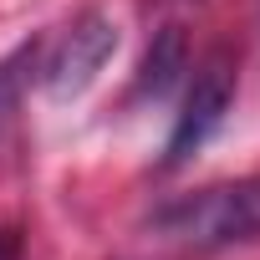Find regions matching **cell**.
Returning <instances> with one entry per match:
<instances>
[{
    "label": "cell",
    "mask_w": 260,
    "mask_h": 260,
    "mask_svg": "<svg viewBox=\"0 0 260 260\" xmlns=\"http://www.w3.org/2000/svg\"><path fill=\"white\" fill-rule=\"evenodd\" d=\"M184 72H189V41H184L179 26H164V31L148 41V51H143V67H138V77H133V97L158 102V97H169V92L179 87Z\"/></svg>",
    "instance_id": "obj_4"
},
{
    "label": "cell",
    "mask_w": 260,
    "mask_h": 260,
    "mask_svg": "<svg viewBox=\"0 0 260 260\" xmlns=\"http://www.w3.org/2000/svg\"><path fill=\"white\" fill-rule=\"evenodd\" d=\"M112 51H117V21H112L107 11L92 6V11L72 16L67 31L51 41V51H46V61H41V82H46V92H51L56 102L87 92V87L97 82V72L107 67Z\"/></svg>",
    "instance_id": "obj_2"
},
{
    "label": "cell",
    "mask_w": 260,
    "mask_h": 260,
    "mask_svg": "<svg viewBox=\"0 0 260 260\" xmlns=\"http://www.w3.org/2000/svg\"><path fill=\"white\" fill-rule=\"evenodd\" d=\"M153 230L184 250H230L260 240V179L209 184L153 214Z\"/></svg>",
    "instance_id": "obj_1"
},
{
    "label": "cell",
    "mask_w": 260,
    "mask_h": 260,
    "mask_svg": "<svg viewBox=\"0 0 260 260\" xmlns=\"http://www.w3.org/2000/svg\"><path fill=\"white\" fill-rule=\"evenodd\" d=\"M230 102H235V61H230L224 51H214V56L199 61V72H194V82H189V92H184V107H179V117H174V133H169V148H164V169L189 164V158L219 133Z\"/></svg>",
    "instance_id": "obj_3"
},
{
    "label": "cell",
    "mask_w": 260,
    "mask_h": 260,
    "mask_svg": "<svg viewBox=\"0 0 260 260\" xmlns=\"http://www.w3.org/2000/svg\"><path fill=\"white\" fill-rule=\"evenodd\" d=\"M31 67H36V46H21L16 56H6V61H0V127H6V122L16 117V107H21V92H26V77H31Z\"/></svg>",
    "instance_id": "obj_5"
}]
</instances>
